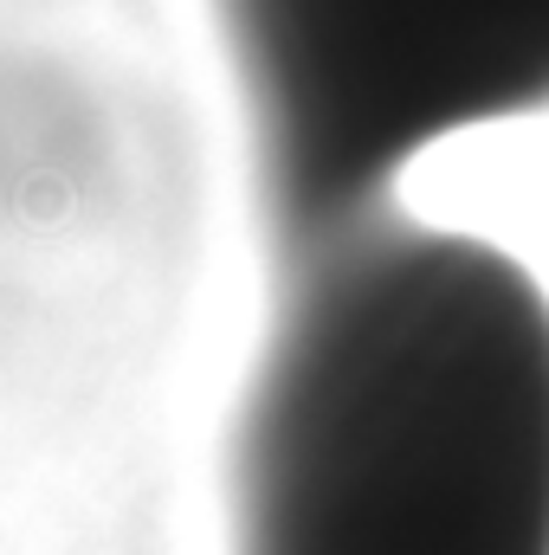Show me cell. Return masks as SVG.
<instances>
[{
    "mask_svg": "<svg viewBox=\"0 0 549 555\" xmlns=\"http://www.w3.org/2000/svg\"><path fill=\"white\" fill-rule=\"evenodd\" d=\"M214 20L284 259L401 214L433 149L549 111V0H214Z\"/></svg>",
    "mask_w": 549,
    "mask_h": 555,
    "instance_id": "6da1fadb",
    "label": "cell"
}]
</instances>
